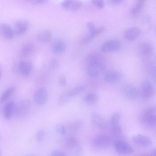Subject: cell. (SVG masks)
I'll return each instance as SVG.
<instances>
[{
	"mask_svg": "<svg viewBox=\"0 0 156 156\" xmlns=\"http://www.w3.org/2000/svg\"><path fill=\"white\" fill-rule=\"evenodd\" d=\"M91 2L94 4L99 8L102 9L104 7L105 3L103 0H92Z\"/></svg>",
	"mask_w": 156,
	"mask_h": 156,
	"instance_id": "obj_35",
	"label": "cell"
},
{
	"mask_svg": "<svg viewBox=\"0 0 156 156\" xmlns=\"http://www.w3.org/2000/svg\"><path fill=\"white\" fill-rule=\"evenodd\" d=\"M140 30L136 27H130L125 32V36L126 39L132 41L136 39L139 35Z\"/></svg>",
	"mask_w": 156,
	"mask_h": 156,
	"instance_id": "obj_19",
	"label": "cell"
},
{
	"mask_svg": "<svg viewBox=\"0 0 156 156\" xmlns=\"http://www.w3.org/2000/svg\"><path fill=\"white\" fill-rule=\"evenodd\" d=\"M103 60L102 55L98 51H94L88 54L86 58L87 64L98 61Z\"/></svg>",
	"mask_w": 156,
	"mask_h": 156,
	"instance_id": "obj_21",
	"label": "cell"
},
{
	"mask_svg": "<svg viewBox=\"0 0 156 156\" xmlns=\"http://www.w3.org/2000/svg\"><path fill=\"white\" fill-rule=\"evenodd\" d=\"M69 96L68 94V92H65L61 94L59 97L58 103L59 106H62L66 103L68 101Z\"/></svg>",
	"mask_w": 156,
	"mask_h": 156,
	"instance_id": "obj_29",
	"label": "cell"
},
{
	"mask_svg": "<svg viewBox=\"0 0 156 156\" xmlns=\"http://www.w3.org/2000/svg\"><path fill=\"white\" fill-rule=\"evenodd\" d=\"M55 129L58 133L62 135H64L66 133V128L62 124L56 125L55 126Z\"/></svg>",
	"mask_w": 156,
	"mask_h": 156,
	"instance_id": "obj_33",
	"label": "cell"
},
{
	"mask_svg": "<svg viewBox=\"0 0 156 156\" xmlns=\"http://www.w3.org/2000/svg\"><path fill=\"white\" fill-rule=\"evenodd\" d=\"M105 65L103 60L92 62L87 64V72L92 77L101 75L105 70Z\"/></svg>",
	"mask_w": 156,
	"mask_h": 156,
	"instance_id": "obj_2",
	"label": "cell"
},
{
	"mask_svg": "<svg viewBox=\"0 0 156 156\" xmlns=\"http://www.w3.org/2000/svg\"><path fill=\"white\" fill-rule=\"evenodd\" d=\"M29 25L28 21L25 20L17 21L14 25L13 30L14 33L17 35L23 34L27 30Z\"/></svg>",
	"mask_w": 156,
	"mask_h": 156,
	"instance_id": "obj_15",
	"label": "cell"
},
{
	"mask_svg": "<svg viewBox=\"0 0 156 156\" xmlns=\"http://www.w3.org/2000/svg\"><path fill=\"white\" fill-rule=\"evenodd\" d=\"M85 88V87L83 85L76 86L68 91L69 95L70 97L76 95L83 91Z\"/></svg>",
	"mask_w": 156,
	"mask_h": 156,
	"instance_id": "obj_30",
	"label": "cell"
},
{
	"mask_svg": "<svg viewBox=\"0 0 156 156\" xmlns=\"http://www.w3.org/2000/svg\"><path fill=\"white\" fill-rule=\"evenodd\" d=\"M1 72L0 70V77H1Z\"/></svg>",
	"mask_w": 156,
	"mask_h": 156,
	"instance_id": "obj_43",
	"label": "cell"
},
{
	"mask_svg": "<svg viewBox=\"0 0 156 156\" xmlns=\"http://www.w3.org/2000/svg\"><path fill=\"white\" fill-rule=\"evenodd\" d=\"M0 31L2 36L7 39H12L14 36L13 29L6 23H2L0 25Z\"/></svg>",
	"mask_w": 156,
	"mask_h": 156,
	"instance_id": "obj_16",
	"label": "cell"
},
{
	"mask_svg": "<svg viewBox=\"0 0 156 156\" xmlns=\"http://www.w3.org/2000/svg\"><path fill=\"white\" fill-rule=\"evenodd\" d=\"M94 37L92 35L88 33L83 38L82 42L83 44H87L91 41Z\"/></svg>",
	"mask_w": 156,
	"mask_h": 156,
	"instance_id": "obj_34",
	"label": "cell"
},
{
	"mask_svg": "<svg viewBox=\"0 0 156 156\" xmlns=\"http://www.w3.org/2000/svg\"><path fill=\"white\" fill-rule=\"evenodd\" d=\"M47 1L45 0H34L32 1L33 3L35 4L39 5L45 3Z\"/></svg>",
	"mask_w": 156,
	"mask_h": 156,
	"instance_id": "obj_41",
	"label": "cell"
},
{
	"mask_svg": "<svg viewBox=\"0 0 156 156\" xmlns=\"http://www.w3.org/2000/svg\"><path fill=\"white\" fill-rule=\"evenodd\" d=\"M30 107V103L28 101H22L18 106L19 114L21 116H24L28 112Z\"/></svg>",
	"mask_w": 156,
	"mask_h": 156,
	"instance_id": "obj_24",
	"label": "cell"
},
{
	"mask_svg": "<svg viewBox=\"0 0 156 156\" xmlns=\"http://www.w3.org/2000/svg\"><path fill=\"white\" fill-rule=\"evenodd\" d=\"M91 119L93 125L99 129H104L106 128L108 126L106 121L96 112L94 111L92 112Z\"/></svg>",
	"mask_w": 156,
	"mask_h": 156,
	"instance_id": "obj_9",
	"label": "cell"
},
{
	"mask_svg": "<svg viewBox=\"0 0 156 156\" xmlns=\"http://www.w3.org/2000/svg\"><path fill=\"white\" fill-rule=\"evenodd\" d=\"M140 51L143 56L146 58L149 57L153 53V48L150 44L144 42L140 45Z\"/></svg>",
	"mask_w": 156,
	"mask_h": 156,
	"instance_id": "obj_18",
	"label": "cell"
},
{
	"mask_svg": "<svg viewBox=\"0 0 156 156\" xmlns=\"http://www.w3.org/2000/svg\"><path fill=\"white\" fill-rule=\"evenodd\" d=\"M61 5L62 7L65 9L70 11H76L81 8L82 3L79 0H67L63 1Z\"/></svg>",
	"mask_w": 156,
	"mask_h": 156,
	"instance_id": "obj_12",
	"label": "cell"
},
{
	"mask_svg": "<svg viewBox=\"0 0 156 156\" xmlns=\"http://www.w3.org/2000/svg\"><path fill=\"white\" fill-rule=\"evenodd\" d=\"M33 68L32 64L30 62L22 60L19 63V69L20 72L25 76H28L31 73Z\"/></svg>",
	"mask_w": 156,
	"mask_h": 156,
	"instance_id": "obj_17",
	"label": "cell"
},
{
	"mask_svg": "<svg viewBox=\"0 0 156 156\" xmlns=\"http://www.w3.org/2000/svg\"><path fill=\"white\" fill-rule=\"evenodd\" d=\"M15 90L14 87H11L7 89L0 97V103H3L8 99Z\"/></svg>",
	"mask_w": 156,
	"mask_h": 156,
	"instance_id": "obj_26",
	"label": "cell"
},
{
	"mask_svg": "<svg viewBox=\"0 0 156 156\" xmlns=\"http://www.w3.org/2000/svg\"><path fill=\"white\" fill-rule=\"evenodd\" d=\"M82 122L80 120H76L70 122L67 125L68 129L74 130L78 129L82 126Z\"/></svg>",
	"mask_w": 156,
	"mask_h": 156,
	"instance_id": "obj_27",
	"label": "cell"
},
{
	"mask_svg": "<svg viewBox=\"0 0 156 156\" xmlns=\"http://www.w3.org/2000/svg\"><path fill=\"white\" fill-rule=\"evenodd\" d=\"M121 47V44L118 41L111 40L104 43L101 46V50L103 52L117 51Z\"/></svg>",
	"mask_w": 156,
	"mask_h": 156,
	"instance_id": "obj_6",
	"label": "cell"
},
{
	"mask_svg": "<svg viewBox=\"0 0 156 156\" xmlns=\"http://www.w3.org/2000/svg\"><path fill=\"white\" fill-rule=\"evenodd\" d=\"M98 100V97L94 93H90L85 97V102L88 104H92L95 103Z\"/></svg>",
	"mask_w": 156,
	"mask_h": 156,
	"instance_id": "obj_28",
	"label": "cell"
},
{
	"mask_svg": "<svg viewBox=\"0 0 156 156\" xmlns=\"http://www.w3.org/2000/svg\"><path fill=\"white\" fill-rule=\"evenodd\" d=\"M51 48L53 53L60 54L63 53L65 51L66 45L63 40L57 39L54 40L51 42Z\"/></svg>",
	"mask_w": 156,
	"mask_h": 156,
	"instance_id": "obj_14",
	"label": "cell"
},
{
	"mask_svg": "<svg viewBox=\"0 0 156 156\" xmlns=\"http://www.w3.org/2000/svg\"><path fill=\"white\" fill-rule=\"evenodd\" d=\"M78 142L77 139L73 136L68 137L66 141L67 146L70 148H73L77 145Z\"/></svg>",
	"mask_w": 156,
	"mask_h": 156,
	"instance_id": "obj_31",
	"label": "cell"
},
{
	"mask_svg": "<svg viewBox=\"0 0 156 156\" xmlns=\"http://www.w3.org/2000/svg\"><path fill=\"white\" fill-rule=\"evenodd\" d=\"M145 1H137L133 6L131 9V13L133 16H136L141 12L144 6Z\"/></svg>",
	"mask_w": 156,
	"mask_h": 156,
	"instance_id": "obj_25",
	"label": "cell"
},
{
	"mask_svg": "<svg viewBox=\"0 0 156 156\" xmlns=\"http://www.w3.org/2000/svg\"><path fill=\"white\" fill-rule=\"evenodd\" d=\"M59 83L60 85L61 86H65L66 83V79L65 76L62 74L60 75L59 77Z\"/></svg>",
	"mask_w": 156,
	"mask_h": 156,
	"instance_id": "obj_37",
	"label": "cell"
},
{
	"mask_svg": "<svg viewBox=\"0 0 156 156\" xmlns=\"http://www.w3.org/2000/svg\"><path fill=\"white\" fill-rule=\"evenodd\" d=\"M15 104L13 101L7 103L5 105L4 109V115L5 119L9 120L11 118L15 109Z\"/></svg>",
	"mask_w": 156,
	"mask_h": 156,
	"instance_id": "obj_23",
	"label": "cell"
},
{
	"mask_svg": "<svg viewBox=\"0 0 156 156\" xmlns=\"http://www.w3.org/2000/svg\"><path fill=\"white\" fill-rule=\"evenodd\" d=\"M44 135V131L43 130H39L37 133L36 137L37 140L39 141H41L43 139Z\"/></svg>",
	"mask_w": 156,
	"mask_h": 156,
	"instance_id": "obj_38",
	"label": "cell"
},
{
	"mask_svg": "<svg viewBox=\"0 0 156 156\" xmlns=\"http://www.w3.org/2000/svg\"><path fill=\"white\" fill-rule=\"evenodd\" d=\"M142 156H156L155 150H153L149 154L144 155Z\"/></svg>",
	"mask_w": 156,
	"mask_h": 156,
	"instance_id": "obj_42",
	"label": "cell"
},
{
	"mask_svg": "<svg viewBox=\"0 0 156 156\" xmlns=\"http://www.w3.org/2000/svg\"><path fill=\"white\" fill-rule=\"evenodd\" d=\"M87 27L89 34L92 35L94 37L96 36L95 32L97 28L94 24L91 22H89L87 24Z\"/></svg>",
	"mask_w": 156,
	"mask_h": 156,
	"instance_id": "obj_32",
	"label": "cell"
},
{
	"mask_svg": "<svg viewBox=\"0 0 156 156\" xmlns=\"http://www.w3.org/2000/svg\"><path fill=\"white\" fill-rule=\"evenodd\" d=\"M49 64L50 67L54 69H57L59 66L58 62L56 59L54 58L50 60Z\"/></svg>",
	"mask_w": 156,
	"mask_h": 156,
	"instance_id": "obj_36",
	"label": "cell"
},
{
	"mask_svg": "<svg viewBox=\"0 0 156 156\" xmlns=\"http://www.w3.org/2000/svg\"><path fill=\"white\" fill-rule=\"evenodd\" d=\"M51 156H65V155L62 152L56 151L53 152Z\"/></svg>",
	"mask_w": 156,
	"mask_h": 156,
	"instance_id": "obj_40",
	"label": "cell"
},
{
	"mask_svg": "<svg viewBox=\"0 0 156 156\" xmlns=\"http://www.w3.org/2000/svg\"><path fill=\"white\" fill-rule=\"evenodd\" d=\"M114 146L116 152L121 155H126L132 154L134 150L132 147L126 142L117 140L114 143Z\"/></svg>",
	"mask_w": 156,
	"mask_h": 156,
	"instance_id": "obj_3",
	"label": "cell"
},
{
	"mask_svg": "<svg viewBox=\"0 0 156 156\" xmlns=\"http://www.w3.org/2000/svg\"><path fill=\"white\" fill-rule=\"evenodd\" d=\"M153 86L148 80H146L141 84L140 94L144 98L148 99L151 98L153 94Z\"/></svg>",
	"mask_w": 156,
	"mask_h": 156,
	"instance_id": "obj_5",
	"label": "cell"
},
{
	"mask_svg": "<svg viewBox=\"0 0 156 156\" xmlns=\"http://www.w3.org/2000/svg\"><path fill=\"white\" fill-rule=\"evenodd\" d=\"M141 120L143 124L149 127H153L155 126L156 116V109L151 107L146 109L143 113Z\"/></svg>",
	"mask_w": 156,
	"mask_h": 156,
	"instance_id": "obj_1",
	"label": "cell"
},
{
	"mask_svg": "<svg viewBox=\"0 0 156 156\" xmlns=\"http://www.w3.org/2000/svg\"><path fill=\"white\" fill-rule=\"evenodd\" d=\"M0 156H1V154L0 152Z\"/></svg>",
	"mask_w": 156,
	"mask_h": 156,
	"instance_id": "obj_44",
	"label": "cell"
},
{
	"mask_svg": "<svg viewBox=\"0 0 156 156\" xmlns=\"http://www.w3.org/2000/svg\"><path fill=\"white\" fill-rule=\"evenodd\" d=\"M122 77L121 74L119 72L113 70L107 71L104 77V81L109 83H114L119 82Z\"/></svg>",
	"mask_w": 156,
	"mask_h": 156,
	"instance_id": "obj_8",
	"label": "cell"
},
{
	"mask_svg": "<svg viewBox=\"0 0 156 156\" xmlns=\"http://www.w3.org/2000/svg\"><path fill=\"white\" fill-rule=\"evenodd\" d=\"M132 139L136 144L144 147L150 146L152 143V141L149 137L143 135H135L133 136Z\"/></svg>",
	"mask_w": 156,
	"mask_h": 156,
	"instance_id": "obj_13",
	"label": "cell"
},
{
	"mask_svg": "<svg viewBox=\"0 0 156 156\" xmlns=\"http://www.w3.org/2000/svg\"><path fill=\"white\" fill-rule=\"evenodd\" d=\"M121 115L118 112H114L112 115L110 123L112 131L114 134H119L121 132L122 129L120 124Z\"/></svg>",
	"mask_w": 156,
	"mask_h": 156,
	"instance_id": "obj_7",
	"label": "cell"
},
{
	"mask_svg": "<svg viewBox=\"0 0 156 156\" xmlns=\"http://www.w3.org/2000/svg\"><path fill=\"white\" fill-rule=\"evenodd\" d=\"M122 91L124 95L127 98L131 99H136L139 94L137 89L131 84L125 85L123 87Z\"/></svg>",
	"mask_w": 156,
	"mask_h": 156,
	"instance_id": "obj_11",
	"label": "cell"
},
{
	"mask_svg": "<svg viewBox=\"0 0 156 156\" xmlns=\"http://www.w3.org/2000/svg\"><path fill=\"white\" fill-rule=\"evenodd\" d=\"M109 3L111 5H117L120 4L122 2L121 0H111L108 1Z\"/></svg>",
	"mask_w": 156,
	"mask_h": 156,
	"instance_id": "obj_39",
	"label": "cell"
},
{
	"mask_svg": "<svg viewBox=\"0 0 156 156\" xmlns=\"http://www.w3.org/2000/svg\"><path fill=\"white\" fill-rule=\"evenodd\" d=\"M48 97L46 89L43 87L39 88L35 92L34 96L35 102L38 105H42L46 102Z\"/></svg>",
	"mask_w": 156,
	"mask_h": 156,
	"instance_id": "obj_10",
	"label": "cell"
},
{
	"mask_svg": "<svg viewBox=\"0 0 156 156\" xmlns=\"http://www.w3.org/2000/svg\"><path fill=\"white\" fill-rule=\"evenodd\" d=\"M34 49V46L32 43H25L21 48L20 51L21 56L23 57H27L29 56L33 52Z\"/></svg>",
	"mask_w": 156,
	"mask_h": 156,
	"instance_id": "obj_22",
	"label": "cell"
},
{
	"mask_svg": "<svg viewBox=\"0 0 156 156\" xmlns=\"http://www.w3.org/2000/svg\"><path fill=\"white\" fill-rule=\"evenodd\" d=\"M111 140L109 136L105 134H101L96 136L93 139V146L98 149H104L108 147L111 143Z\"/></svg>",
	"mask_w": 156,
	"mask_h": 156,
	"instance_id": "obj_4",
	"label": "cell"
},
{
	"mask_svg": "<svg viewBox=\"0 0 156 156\" xmlns=\"http://www.w3.org/2000/svg\"><path fill=\"white\" fill-rule=\"evenodd\" d=\"M52 34L48 30H44L40 32L37 34V37L40 42L45 43L49 42L51 38Z\"/></svg>",
	"mask_w": 156,
	"mask_h": 156,
	"instance_id": "obj_20",
	"label": "cell"
}]
</instances>
